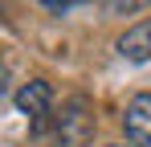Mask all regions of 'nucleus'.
I'll list each match as a JSON object with an SVG mask.
<instances>
[{"mask_svg": "<svg viewBox=\"0 0 151 147\" xmlns=\"http://www.w3.org/2000/svg\"><path fill=\"white\" fill-rule=\"evenodd\" d=\"M94 139V106L86 94H74L61 102V115H57V143L61 147H86Z\"/></svg>", "mask_w": 151, "mask_h": 147, "instance_id": "1", "label": "nucleus"}, {"mask_svg": "<svg viewBox=\"0 0 151 147\" xmlns=\"http://www.w3.org/2000/svg\"><path fill=\"white\" fill-rule=\"evenodd\" d=\"M123 131L131 147H151V90L135 94L123 110Z\"/></svg>", "mask_w": 151, "mask_h": 147, "instance_id": "2", "label": "nucleus"}, {"mask_svg": "<svg viewBox=\"0 0 151 147\" xmlns=\"http://www.w3.org/2000/svg\"><path fill=\"white\" fill-rule=\"evenodd\" d=\"M49 106H53V86L45 82V78H33V82H25V86L17 90V110L29 115V119L45 122Z\"/></svg>", "mask_w": 151, "mask_h": 147, "instance_id": "3", "label": "nucleus"}, {"mask_svg": "<svg viewBox=\"0 0 151 147\" xmlns=\"http://www.w3.org/2000/svg\"><path fill=\"white\" fill-rule=\"evenodd\" d=\"M119 53L127 61H151V17H143L119 37Z\"/></svg>", "mask_w": 151, "mask_h": 147, "instance_id": "4", "label": "nucleus"}, {"mask_svg": "<svg viewBox=\"0 0 151 147\" xmlns=\"http://www.w3.org/2000/svg\"><path fill=\"white\" fill-rule=\"evenodd\" d=\"M106 8H110V12H135L139 4H135V0H127V4H106Z\"/></svg>", "mask_w": 151, "mask_h": 147, "instance_id": "5", "label": "nucleus"}, {"mask_svg": "<svg viewBox=\"0 0 151 147\" xmlns=\"http://www.w3.org/2000/svg\"><path fill=\"white\" fill-rule=\"evenodd\" d=\"M8 94V70H4V66H0V98Z\"/></svg>", "mask_w": 151, "mask_h": 147, "instance_id": "6", "label": "nucleus"}, {"mask_svg": "<svg viewBox=\"0 0 151 147\" xmlns=\"http://www.w3.org/2000/svg\"><path fill=\"white\" fill-rule=\"evenodd\" d=\"M114 147H123V143H114Z\"/></svg>", "mask_w": 151, "mask_h": 147, "instance_id": "7", "label": "nucleus"}]
</instances>
